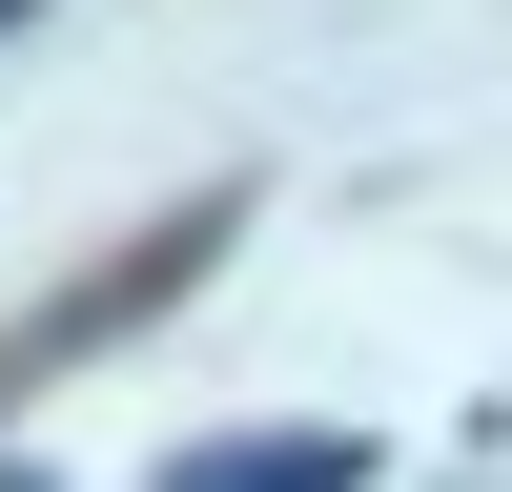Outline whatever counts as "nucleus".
Listing matches in <instances>:
<instances>
[{"label": "nucleus", "mask_w": 512, "mask_h": 492, "mask_svg": "<svg viewBox=\"0 0 512 492\" xmlns=\"http://www.w3.org/2000/svg\"><path fill=\"white\" fill-rule=\"evenodd\" d=\"M226 226H246V205H164V226H144V246H123V267H103V287H62V308H41V328H21V349H0V390H21V369H62V349H103V328H144V308H164V287H205V267H226Z\"/></svg>", "instance_id": "obj_1"}, {"label": "nucleus", "mask_w": 512, "mask_h": 492, "mask_svg": "<svg viewBox=\"0 0 512 492\" xmlns=\"http://www.w3.org/2000/svg\"><path fill=\"white\" fill-rule=\"evenodd\" d=\"M164 492H369V431H226V451H164Z\"/></svg>", "instance_id": "obj_2"}, {"label": "nucleus", "mask_w": 512, "mask_h": 492, "mask_svg": "<svg viewBox=\"0 0 512 492\" xmlns=\"http://www.w3.org/2000/svg\"><path fill=\"white\" fill-rule=\"evenodd\" d=\"M21 21H41V0H0V41H21Z\"/></svg>", "instance_id": "obj_3"}]
</instances>
